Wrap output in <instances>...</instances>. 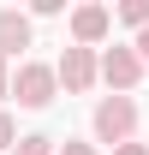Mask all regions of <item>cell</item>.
I'll list each match as a JSON object with an SVG mask.
<instances>
[{
    "label": "cell",
    "mask_w": 149,
    "mask_h": 155,
    "mask_svg": "<svg viewBox=\"0 0 149 155\" xmlns=\"http://www.w3.org/2000/svg\"><path fill=\"white\" fill-rule=\"evenodd\" d=\"M30 36H36V18L18 6H0V60H18V48H30Z\"/></svg>",
    "instance_id": "8992f818"
},
{
    "label": "cell",
    "mask_w": 149,
    "mask_h": 155,
    "mask_svg": "<svg viewBox=\"0 0 149 155\" xmlns=\"http://www.w3.org/2000/svg\"><path fill=\"white\" fill-rule=\"evenodd\" d=\"M12 155H60V137H48V131H24Z\"/></svg>",
    "instance_id": "52a82bcc"
},
{
    "label": "cell",
    "mask_w": 149,
    "mask_h": 155,
    "mask_svg": "<svg viewBox=\"0 0 149 155\" xmlns=\"http://www.w3.org/2000/svg\"><path fill=\"white\" fill-rule=\"evenodd\" d=\"M137 101L131 96H101L90 114V131H95V149L108 143V149H119V143H137Z\"/></svg>",
    "instance_id": "6da1fadb"
},
{
    "label": "cell",
    "mask_w": 149,
    "mask_h": 155,
    "mask_svg": "<svg viewBox=\"0 0 149 155\" xmlns=\"http://www.w3.org/2000/svg\"><path fill=\"white\" fill-rule=\"evenodd\" d=\"M0 149H18V119L0 107Z\"/></svg>",
    "instance_id": "9c48e42d"
},
{
    "label": "cell",
    "mask_w": 149,
    "mask_h": 155,
    "mask_svg": "<svg viewBox=\"0 0 149 155\" xmlns=\"http://www.w3.org/2000/svg\"><path fill=\"white\" fill-rule=\"evenodd\" d=\"M113 30V6H72V42L78 48H101Z\"/></svg>",
    "instance_id": "5b68a950"
},
{
    "label": "cell",
    "mask_w": 149,
    "mask_h": 155,
    "mask_svg": "<svg viewBox=\"0 0 149 155\" xmlns=\"http://www.w3.org/2000/svg\"><path fill=\"white\" fill-rule=\"evenodd\" d=\"M113 155H149V143H119Z\"/></svg>",
    "instance_id": "5bb4252c"
},
{
    "label": "cell",
    "mask_w": 149,
    "mask_h": 155,
    "mask_svg": "<svg viewBox=\"0 0 149 155\" xmlns=\"http://www.w3.org/2000/svg\"><path fill=\"white\" fill-rule=\"evenodd\" d=\"M12 96V66H6V60H0V101Z\"/></svg>",
    "instance_id": "7c38bea8"
},
{
    "label": "cell",
    "mask_w": 149,
    "mask_h": 155,
    "mask_svg": "<svg viewBox=\"0 0 149 155\" xmlns=\"http://www.w3.org/2000/svg\"><path fill=\"white\" fill-rule=\"evenodd\" d=\"M60 12H66V0H36L30 6V18H60Z\"/></svg>",
    "instance_id": "8fae6325"
},
{
    "label": "cell",
    "mask_w": 149,
    "mask_h": 155,
    "mask_svg": "<svg viewBox=\"0 0 149 155\" xmlns=\"http://www.w3.org/2000/svg\"><path fill=\"white\" fill-rule=\"evenodd\" d=\"M60 155H101V149H95V137H66Z\"/></svg>",
    "instance_id": "30bf717a"
},
{
    "label": "cell",
    "mask_w": 149,
    "mask_h": 155,
    "mask_svg": "<svg viewBox=\"0 0 149 155\" xmlns=\"http://www.w3.org/2000/svg\"><path fill=\"white\" fill-rule=\"evenodd\" d=\"M113 18L131 24V30H149V0H119V6H113Z\"/></svg>",
    "instance_id": "ba28073f"
},
{
    "label": "cell",
    "mask_w": 149,
    "mask_h": 155,
    "mask_svg": "<svg viewBox=\"0 0 149 155\" xmlns=\"http://www.w3.org/2000/svg\"><path fill=\"white\" fill-rule=\"evenodd\" d=\"M12 96H18V107L42 114V107L60 96V72L48 66V60H18V72H12Z\"/></svg>",
    "instance_id": "7a4b0ae2"
},
{
    "label": "cell",
    "mask_w": 149,
    "mask_h": 155,
    "mask_svg": "<svg viewBox=\"0 0 149 155\" xmlns=\"http://www.w3.org/2000/svg\"><path fill=\"white\" fill-rule=\"evenodd\" d=\"M54 72H60V90L66 96H84V90H95L101 84V48H66V54L54 60Z\"/></svg>",
    "instance_id": "3957f363"
},
{
    "label": "cell",
    "mask_w": 149,
    "mask_h": 155,
    "mask_svg": "<svg viewBox=\"0 0 149 155\" xmlns=\"http://www.w3.org/2000/svg\"><path fill=\"white\" fill-rule=\"evenodd\" d=\"M101 84H108L113 96H131V90L143 84V54H137L131 42H113V48H101Z\"/></svg>",
    "instance_id": "277c9868"
},
{
    "label": "cell",
    "mask_w": 149,
    "mask_h": 155,
    "mask_svg": "<svg viewBox=\"0 0 149 155\" xmlns=\"http://www.w3.org/2000/svg\"><path fill=\"white\" fill-rule=\"evenodd\" d=\"M131 48H137V54H143V66H149V30H137V36H131Z\"/></svg>",
    "instance_id": "4fadbf2b"
}]
</instances>
